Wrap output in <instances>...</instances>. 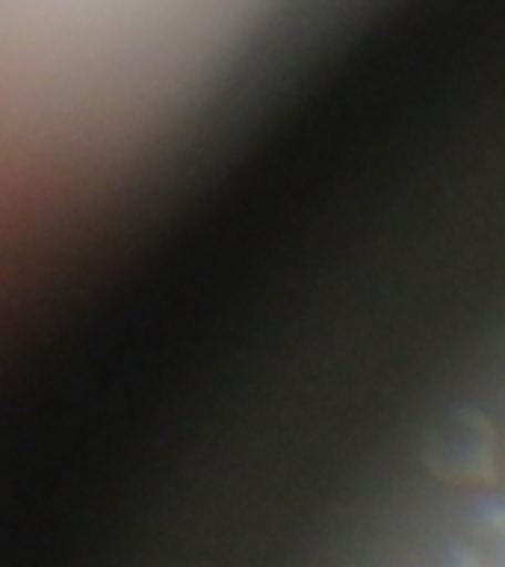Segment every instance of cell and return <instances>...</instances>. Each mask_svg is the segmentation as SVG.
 Listing matches in <instances>:
<instances>
[{"label": "cell", "instance_id": "3957f363", "mask_svg": "<svg viewBox=\"0 0 505 567\" xmlns=\"http://www.w3.org/2000/svg\"><path fill=\"white\" fill-rule=\"evenodd\" d=\"M482 520H485V526L491 535H496L499 540H505V505H485Z\"/></svg>", "mask_w": 505, "mask_h": 567}, {"label": "cell", "instance_id": "6da1fadb", "mask_svg": "<svg viewBox=\"0 0 505 567\" xmlns=\"http://www.w3.org/2000/svg\"><path fill=\"white\" fill-rule=\"evenodd\" d=\"M420 461L434 478L452 485H487L496 478V432L476 405L446 408L429 423Z\"/></svg>", "mask_w": 505, "mask_h": 567}, {"label": "cell", "instance_id": "7a4b0ae2", "mask_svg": "<svg viewBox=\"0 0 505 567\" xmlns=\"http://www.w3.org/2000/svg\"><path fill=\"white\" fill-rule=\"evenodd\" d=\"M452 567H505V540L503 547H485V544H470L461 540L450 553Z\"/></svg>", "mask_w": 505, "mask_h": 567}]
</instances>
